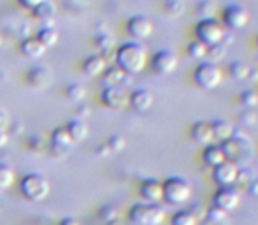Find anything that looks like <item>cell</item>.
Instances as JSON below:
<instances>
[{
  "instance_id": "cell-1",
  "label": "cell",
  "mask_w": 258,
  "mask_h": 225,
  "mask_svg": "<svg viewBox=\"0 0 258 225\" xmlns=\"http://www.w3.org/2000/svg\"><path fill=\"white\" fill-rule=\"evenodd\" d=\"M148 64V51L139 42H125L116 49V65L125 74H139Z\"/></svg>"
},
{
  "instance_id": "cell-2",
  "label": "cell",
  "mask_w": 258,
  "mask_h": 225,
  "mask_svg": "<svg viewBox=\"0 0 258 225\" xmlns=\"http://www.w3.org/2000/svg\"><path fill=\"white\" fill-rule=\"evenodd\" d=\"M20 190L25 199H28L32 202H39L44 201L49 195L51 185H49V180L44 174L30 173L27 176H23V180L20 181Z\"/></svg>"
},
{
  "instance_id": "cell-3",
  "label": "cell",
  "mask_w": 258,
  "mask_h": 225,
  "mask_svg": "<svg viewBox=\"0 0 258 225\" xmlns=\"http://www.w3.org/2000/svg\"><path fill=\"white\" fill-rule=\"evenodd\" d=\"M225 34L227 32H225L223 23H220L216 18H202L197 23V27H195V35L206 46L223 44Z\"/></svg>"
},
{
  "instance_id": "cell-4",
  "label": "cell",
  "mask_w": 258,
  "mask_h": 225,
  "mask_svg": "<svg viewBox=\"0 0 258 225\" xmlns=\"http://www.w3.org/2000/svg\"><path fill=\"white\" fill-rule=\"evenodd\" d=\"M194 79L199 88L214 90L223 81V71H221L218 64H213V62L206 60L197 65V69H195V72H194Z\"/></svg>"
},
{
  "instance_id": "cell-5",
  "label": "cell",
  "mask_w": 258,
  "mask_h": 225,
  "mask_svg": "<svg viewBox=\"0 0 258 225\" xmlns=\"http://www.w3.org/2000/svg\"><path fill=\"white\" fill-rule=\"evenodd\" d=\"M162 187H163V199L172 206L183 204V202H186L191 197V187L184 178L179 176L167 178L162 183Z\"/></svg>"
},
{
  "instance_id": "cell-6",
  "label": "cell",
  "mask_w": 258,
  "mask_h": 225,
  "mask_svg": "<svg viewBox=\"0 0 258 225\" xmlns=\"http://www.w3.org/2000/svg\"><path fill=\"white\" fill-rule=\"evenodd\" d=\"M165 220V213L158 204L141 202L130 209V222L136 225H160Z\"/></svg>"
},
{
  "instance_id": "cell-7",
  "label": "cell",
  "mask_w": 258,
  "mask_h": 225,
  "mask_svg": "<svg viewBox=\"0 0 258 225\" xmlns=\"http://www.w3.org/2000/svg\"><path fill=\"white\" fill-rule=\"evenodd\" d=\"M221 148H223V153L227 157V160L234 162V164H239V162L246 160V158L251 157V143L249 139L242 137L241 134L235 132L230 139L221 141Z\"/></svg>"
},
{
  "instance_id": "cell-8",
  "label": "cell",
  "mask_w": 258,
  "mask_h": 225,
  "mask_svg": "<svg viewBox=\"0 0 258 225\" xmlns=\"http://www.w3.org/2000/svg\"><path fill=\"white\" fill-rule=\"evenodd\" d=\"M221 18H223V27L230 28V30H241L248 25L249 13L241 4H230L223 9Z\"/></svg>"
},
{
  "instance_id": "cell-9",
  "label": "cell",
  "mask_w": 258,
  "mask_h": 225,
  "mask_svg": "<svg viewBox=\"0 0 258 225\" xmlns=\"http://www.w3.org/2000/svg\"><path fill=\"white\" fill-rule=\"evenodd\" d=\"M214 208L223 213H232L241 204V194L234 187H220V190L214 194Z\"/></svg>"
},
{
  "instance_id": "cell-10",
  "label": "cell",
  "mask_w": 258,
  "mask_h": 225,
  "mask_svg": "<svg viewBox=\"0 0 258 225\" xmlns=\"http://www.w3.org/2000/svg\"><path fill=\"white\" fill-rule=\"evenodd\" d=\"M153 21L148 16H143V14H136L126 21V32L134 41H146L153 34Z\"/></svg>"
},
{
  "instance_id": "cell-11",
  "label": "cell",
  "mask_w": 258,
  "mask_h": 225,
  "mask_svg": "<svg viewBox=\"0 0 258 225\" xmlns=\"http://www.w3.org/2000/svg\"><path fill=\"white\" fill-rule=\"evenodd\" d=\"M151 69L158 76H169L177 69V57L170 49H160L151 57Z\"/></svg>"
},
{
  "instance_id": "cell-12",
  "label": "cell",
  "mask_w": 258,
  "mask_h": 225,
  "mask_svg": "<svg viewBox=\"0 0 258 225\" xmlns=\"http://www.w3.org/2000/svg\"><path fill=\"white\" fill-rule=\"evenodd\" d=\"M239 178V165L230 160H225L223 164L216 165L213 169V180L218 187H234Z\"/></svg>"
},
{
  "instance_id": "cell-13",
  "label": "cell",
  "mask_w": 258,
  "mask_h": 225,
  "mask_svg": "<svg viewBox=\"0 0 258 225\" xmlns=\"http://www.w3.org/2000/svg\"><path fill=\"white\" fill-rule=\"evenodd\" d=\"M74 144V141L71 139L67 129L63 127H56V129L51 132V137H49V151L54 155V157H65L71 150V146Z\"/></svg>"
},
{
  "instance_id": "cell-14",
  "label": "cell",
  "mask_w": 258,
  "mask_h": 225,
  "mask_svg": "<svg viewBox=\"0 0 258 225\" xmlns=\"http://www.w3.org/2000/svg\"><path fill=\"white\" fill-rule=\"evenodd\" d=\"M100 100L109 109H123L128 104V95L121 86H104L100 92Z\"/></svg>"
},
{
  "instance_id": "cell-15",
  "label": "cell",
  "mask_w": 258,
  "mask_h": 225,
  "mask_svg": "<svg viewBox=\"0 0 258 225\" xmlns=\"http://www.w3.org/2000/svg\"><path fill=\"white\" fill-rule=\"evenodd\" d=\"M27 81L32 88L35 90H46L51 86L53 83V72L44 65H34L28 69L27 72Z\"/></svg>"
},
{
  "instance_id": "cell-16",
  "label": "cell",
  "mask_w": 258,
  "mask_h": 225,
  "mask_svg": "<svg viewBox=\"0 0 258 225\" xmlns=\"http://www.w3.org/2000/svg\"><path fill=\"white\" fill-rule=\"evenodd\" d=\"M128 104L136 112H148L155 106V93L148 88H137L128 95Z\"/></svg>"
},
{
  "instance_id": "cell-17",
  "label": "cell",
  "mask_w": 258,
  "mask_h": 225,
  "mask_svg": "<svg viewBox=\"0 0 258 225\" xmlns=\"http://www.w3.org/2000/svg\"><path fill=\"white\" fill-rule=\"evenodd\" d=\"M141 197L146 202L151 204H158L163 199V187L162 181L155 180V178H148L141 183Z\"/></svg>"
},
{
  "instance_id": "cell-18",
  "label": "cell",
  "mask_w": 258,
  "mask_h": 225,
  "mask_svg": "<svg viewBox=\"0 0 258 225\" xmlns=\"http://www.w3.org/2000/svg\"><path fill=\"white\" fill-rule=\"evenodd\" d=\"M190 136L191 139L197 144H202V146H207V144H213L214 141V134H213V127H211L209 122H195L190 129Z\"/></svg>"
},
{
  "instance_id": "cell-19",
  "label": "cell",
  "mask_w": 258,
  "mask_h": 225,
  "mask_svg": "<svg viewBox=\"0 0 258 225\" xmlns=\"http://www.w3.org/2000/svg\"><path fill=\"white\" fill-rule=\"evenodd\" d=\"M105 69H107V62H105V58L102 55H90L83 62V72L86 76H90V78L102 76Z\"/></svg>"
},
{
  "instance_id": "cell-20",
  "label": "cell",
  "mask_w": 258,
  "mask_h": 225,
  "mask_svg": "<svg viewBox=\"0 0 258 225\" xmlns=\"http://www.w3.org/2000/svg\"><path fill=\"white\" fill-rule=\"evenodd\" d=\"M202 160H204L206 165H209V167H216V165L223 164L225 160H227V157H225L223 153V148H221V144H207L204 146V151H202Z\"/></svg>"
},
{
  "instance_id": "cell-21",
  "label": "cell",
  "mask_w": 258,
  "mask_h": 225,
  "mask_svg": "<svg viewBox=\"0 0 258 225\" xmlns=\"http://www.w3.org/2000/svg\"><path fill=\"white\" fill-rule=\"evenodd\" d=\"M20 51H21V55H23V57L32 58V60H37V58L44 57L46 48L35 37H27V39H23V41H21Z\"/></svg>"
},
{
  "instance_id": "cell-22",
  "label": "cell",
  "mask_w": 258,
  "mask_h": 225,
  "mask_svg": "<svg viewBox=\"0 0 258 225\" xmlns=\"http://www.w3.org/2000/svg\"><path fill=\"white\" fill-rule=\"evenodd\" d=\"M32 14H34L35 20L42 21L44 25H49L56 18V6H54V2H51V0H44L35 9H32Z\"/></svg>"
},
{
  "instance_id": "cell-23",
  "label": "cell",
  "mask_w": 258,
  "mask_h": 225,
  "mask_svg": "<svg viewBox=\"0 0 258 225\" xmlns=\"http://www.w3.org/2000/svg\"><path fill=\"white\" fill-rule=\"evenodd\" d=\"M65 129H67L69 136H71V139L74 141V143H81V141H85L86 137H88V125H86L81 118L67 122Z\"/></svg>"
},
{
  "instance_id": "cell-24",
  "label": "cell",
  "mask_w": 258,
  "mask_h": 225,
  "mask_svg": "<svg viewBox=\"0 0 258 225\" xmlns=\"http://www.w3.org/2000/svg\"><path fill=\"white\" fill-rule=\"evenodd\" d=\"M35 39H37V41L41 42L46 49H48V48L56 46L58 39H60V34H58V30L54 27H51V25H44L42 28H39Z\"/></svg>"
},
{
  "instance_id": "cell-25",
  "label": "cell",
  "mask_w": 258,
  "mask_h": 225,
  "mask_svg": "<svg viewBox=\"0 0 258 225\" xmlns=\"http://www.w3.org/2000/svg\"><path fill=\"white\" fill-rule=\"evenodd\" d=\"M211 127H213V134L216 141H227L230 139L235 134V129L230 122L227 120H216V122H211Z\"/></svg>"
},
{
  "instance_id": "cell-26",
  "label": "cell",
  "mask_w": 258,
  "mask_h": 225,
  "mask_svg": "<svg viewBox=\"0 0 258 225\" xmlns=\"http://www.w3.org/2000/svg\"><path fill=\"white\" fill-rule=\"evenodd\" d=\"M126 78H128V74H125L118 65H114V67H107L102 74V81H104L105 86H119Z\"/></svg>"
},
{
  "instance_id": "cell-27",
  "label": "cell",
  "mask_w": 258,
  "mask_h": 225,
  "mask_svg": "<svg viewBox=\"0 0 258 225\" xmlns=\"http://www.w3.org/2000/svg\"><path fill=\"white\" fill-rule=\"evenodd\" d=\"M249 71H251L249 65L244 64V62H241V60H235L228 65V74H230L234 79H237V81H244V79H248Z\"/></svg>"
},
{
  "instance_id": "cell-28",
  "label": "cell",
  "mask_w": 258,
  "mask_h": 225,
  "mask_svg": "<svg viewBox=\"0 0 258 225\" xmlns=\"http://www.w3.org/2000/svg\"><path fill=\"white\" fill-rule=\"evenodd\" d=\"M95 46L100 49V55H107V53L112 51V48H114V37H112L109 32H100V34L95 35Z\"/></svg>"
},
{
  "instance_id": "cell-29",
  "label": "cell",
  "mask_w": 258,
  "mask_h": 225,
  "mask_svg": "<svg viewBox=\"0 0 258 225\" xmlns=\"http://www.w3.org/2000/svg\"><path fill=\"white\" fill-rule=\"evenodd\" d=\"M65 95H67V99L74 100V102H81L86 97V88L83 85H79V83H69L65 86Z\"/></svg>"
},
{
  "instance_id": "cell-30",
  "label": "cell",
  "mask_w": 258,
  "mask_h": 225,
  "mask_svg": "<svg viewBox=\"0 0 258 225\" xmlns=\"http://www.w3.org/2000/svg\"><path fill=\"white\" fill-rule=\"evenodd\" d=\"M172 225H197V215L191 209H181L172 216Z\"/></svg>"
},
{
  "instance_id": "cell-31",
  "label": "cell",
  "mask_w": 258,
  "mask_h": 225,
  "mask_svg": "<svg viewBox=\"0 0 258 225\" xmlns=\"http://www.w3.org/2000/svg\"><path fill=\"white\" fill-rule=\"evenodd\" d=\"M163 11L169 18H179L184 13L183 0H163Z\"/></svg>"
},
{
  "instance_id": "cell-32",
  "label": "cell",
  "mask_w": 258,
  "mask_h": 225,
  "mask_svg": "<svg viewBox=\"0 0 258 225\" xmlns=\"http://www.w3.org/2000/svg\"><path fill=\"white\" fill-rule=\"evenodd\" d=\"M186 51H188V55L191 58H195V60H204L207 55V46L204 42L199 41V39H195V41H191L190 44H188Z\"/></svg>"
},
{
  "instance_id": "cell-33",
  "label": "cell",
  "mask_w": 258,
  "mask_h": 225,
  "mask_svg": "<svg viewBox=\"0 0 258 225\" xmlns=\"http://www.w3.org/2000/svg\"><path fill=\"white\" fill-rule=\"evenodd\" d=\"M239 100H241L244 109H255V107H258V92L251 88L244 90V92L241 93V97H239Z\"/></svg>"
},
{
  "instance_id": "cell-34",
  "label": "cell",
  "mask_w": 258,
  "mask_h": 225,
  "mask_svg": "<svg viewBox=\"0 0 258 225\" xmlns=\"http://www.w3.org/2000/svg\"><path fill=\"white\" fill-rule=\"evenodd\" d=\"M13 183H14L13 169H11L7 164H2V162H0V192L7 190Z\"/></svg>"
},
{
  "instance_id": "cell-35",
  "label": "cell",
  "mask_w": 258,
  "mask_h": 225,
  "mask_svg": "<svg viewBox=\"0 0 258 225\" xmlns=\"http://www.w3.org/2000/svg\"><path fill=\"white\" fill-rule=\"evenodd\" d=\"M227 55V48L223 44H216V46H207V62H213V64H218L221 62Z\"/></svg>"
},
{
  "instance_id": "cell-36",
  "label": "cell",
  "mask_w": 258,
  "mask_h": 225,
  "mask_svg": "<svg viewBox=\"0 0 258 225\" xmlns=\"http://www.w3.org/2000/svg\"><path fill=\"white\" fill-rule=\"evenodd\" d=\"M105 144H107V148L111 150V153H119V151L125 150L126 141H125V137H123V136L114 134V136H111L107 141H105Z\"/></svg>"
},
{
  "instance_id": "cell-37",
  "label": "cell",
  "mask_w": 258,
  "mask_h": 225,
  "mask_svg": "<svg viewBox=\"0 0 258 225\" xmlns=\"http://www.w3.org/2000/svg\"><path fill=\"white\" fill-rule=\"evenodd\" d=\"M214 9H216V6H214L213 0H199L197 13L202 14L204 18H213L211 14H214Z\"/></svg>"
},
{
  "instance_id": "cell-38",
  "label": "cell",
  "mask_w": 258,
  "mask_h": 225,
  "mask_svg": "<svg viewBox=\"0 0 258 225\" xmlns=\"http://www.w3.org/2000/svg\"><path fill=\"white\" fill-rule=\"evenodd\" d=\"M28 148L35 153H41V151L46 150V143L41 136H30L28 137Z\"/></svg>"
},
{
  "instance_id": "cell-39",
  "label": "cell",
  "mask_w": 258,
  "mask_h": 225,
  "mask_svg": "<svg viewBox=\"0 0 258 225\" xmlns=\"http://www.w3.org/2000/svg\"><path fill=\"white\" fill-rule=\"evenodd\" d=\"M241 123L242 125H246V127H249V125H253V123L256 122V115L253 112V109H246L244 112L241 115Z\"/></svg>"
},
{
  "instance_id": "cell-40",
  "label": "cell",
  "mask_w": 258,
  "mask_h": 225,
  "mask_svg": "<svg viewBox=\"0 0 258 225\" xmlns=\"http://www.w3.org/2000/svg\"><path fill=\"white\" fill-rule=\"evenodd\" d=\"M11 123H13V122H11L9 112L4 111V109H0V130H6V132H9Z\"/></svg>"
},
{
  "instance_id": "cell-41",
  "label": "cell",
  "mask_w": 258,
  "mask_h": 225,
  "mask_svg": "<svg viewBox=\"0 0 258 225\" xmlns=\"http://www.w3.org/2000/svg\"><path fill=\"white\" fill-rule=\"evenodd\" d=\"M41 2H44V0H18V4H20L21 7H25V9H28V11L35 9V7H37Z\"/></svg>"
},
{
  "instance_id": "cell-42",
  "label": "cell",
  "mask_w": 258,
  "mask_h": 225,
  "mask_svg": "<svg viewBox=\"0 0 258 225\" xmlns=\"http://www.w3.org/2000/svg\"><path fill=\"white\" fill-rule=\"evenodd\" d=\"M7 144H9V132L0 130V150H4Z\"/></svg>"
},
{
  "instance_id": "cell-43",
  "label": "cell",
  "mask_w": 258,
  "mask_h": 225,
  "mask_svg": "<svg viewBox=\"0 0 258 225\" xmlns=\"http://www.w3.org/2000/svg\"><path fill=\"white\" fill-rule=\"evenodd\" d=\"M248 192H249L251 195H255V197H258V180H253L251 183H249Z\"/></svg>"
},
{
  "instance_id": "cell-44",
  "label": "cell",
  "mask_w": 258,
  "mask_h": 225,
  "mask_svg": "<svg viewBox=\"0 0 258 225\" xmlns=\"http://www.w3.org/2000/svg\"><path fill=\"white\" fill-rule=\"evenodd\" d=\"M97 153H99V155H102V157H107V155H111V150H109V148H107V144H102V146H99V148H97Z\"/></svg>"
},
{
  "instance_id": "cell-45",
  "label": "cell",
  "mask_w": 258,
  "mask_h": 225,
  "mask_svg": "<svg viewBox=\"0 0 258 225\" xmlns=\"http://www.w3.org/2000/svg\"><path fill=\"white\" fill-rule=\"evenodd\" d=\"M78 115L79 116H88L90 115V107L85 106V104H81V106L78 107Z\"/></svg>"
},
{
  "instance_id": "cell-46",
  "label": "cell",
  "mask_w": 258,
  "mask_h": 225,
  "mask_svg": "<svg viewBox=\"0 0 258 225\" xmlns=\"http://www.w3.org/2000/svg\"><path fill=\"white\" fill-rule=\"evenodd\" d=\"M60 225H79V222L76 218H72V216H67V218L61 220Z\"/></svg>"
},
{
  "instance_id": "cell-47",
  "label": "cell",
  "mask_w": 258,
  "mask_h": 225,
  "mask_svg": "<svg viewBox=\"0 0 258 225\" xmlns=\"http://www.w3.org/2000/svg\"><path fill=\"white\" fill-rule=\"evenodd\" d=\"M107 225H125V223H123L121 220L114 218V220H111V222H107Z\"/></svg>"
},
{
  "instance_id": "cell-48",
  "label": "cell",
  "mask_w": 258,
  "mask_h": 225,
  "mask_svg": "<svg viewBox=\"0 0 258 225\" xmlns=\"http://www.w3.org/2000/svg\"><path fill=\"white\" fill-rule=\"evenodd\" d=\"M0 46H2V35H0Z\"/></svg>"
}]
</instances>
